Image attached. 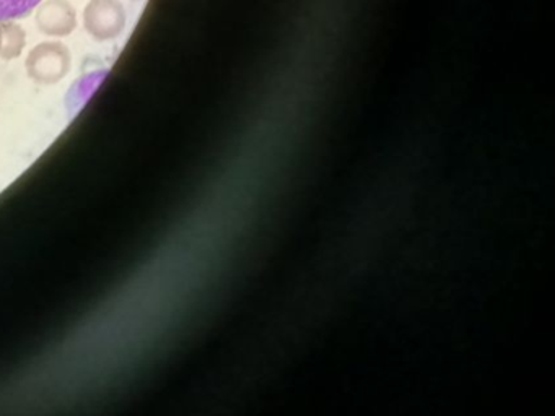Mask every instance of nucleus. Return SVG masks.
Returning <instances> with one entry per match:
<instances>
[{"label":"nucleus","mask_w":555,"mask_h":416,"mask_svg":"<svg viewBox=\"0 0 555 416\" xmlns=\"http://www.w3.org/2000/svg\"><path fill=\"white\" fill-rule=\"evenodd\" d=\"M83 26L95 41H113L125 31V5L119 0H90L83 10Z\"/></svg>","instance_id":"obj_2"},{"label":"nucleus","mask_w":555,"mask_h":416,"mask_svg":"<svg viewBox=\"0 0 555 416\" xmlns=\"http://www.w3.org/2000/svg\"><path fill=\"white\" fill-rule=\"evenodd\" d=\"M43 0H0V20H21L30 15Z\"/></svg>","instance_id":"obj_5"},{"label":"nucleus","mask_w":555,"mask_h":416,"mask_svg":"<svg viewBox=\"0 0 555 416\" xmlns=\"http://www.w3.org/2000/svg\"><path fill=\"white\" fill-rule=\"evenodd\" d=\"M70 64L73 57L66 44L47 41L31 49L27 57V72L38 83L53 84L69 74Z\"/></svg>","instance_id":"obj_1"},{"label":"nucleus","mask_w":555,"mask_h":416,"mask_svg":"<svg viewBox=\"0 0 555 416\" xmlns=\"http://www.w3.org/2000/svg\"><path fill=\"white\" fill-rule=\"evenodd\" d=\"M27 42V32L14 20H0V58L18 57Z\"/></svg>","instance_id":"obj_4"},{"label":"nucleus","mask_w":555,"mask_h":416,"mask_svg":"<svg viewBox=\"0 0 555 416\" xmlns=\"http://www.w3.org/2000/svg\"><path fill=\"white\" fill-rule=\"evenodd\" d=\"M38 29L47 36L64 38L77 28V12L67 0H44L38 5Z\"/></svg>","instance_id":"obj_3"}]
</instances>
